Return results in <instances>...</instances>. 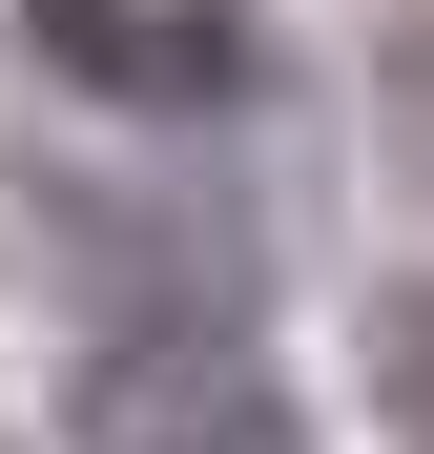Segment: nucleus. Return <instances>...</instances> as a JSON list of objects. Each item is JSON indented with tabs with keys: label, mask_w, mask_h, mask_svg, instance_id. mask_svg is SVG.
Masks as SVG:
<instances>
[{
	"label": "nucleus",
	"mask_w": 434,
	"mask_h": 454,
	"mask_svg": "<svg viewBox=\"0 0 434 454\" xmlns=\"http://www.w3.org/2000/svg\"><path fill=\"white\" fill-rule=\"evenodd\" d=\"M62 454H311V393L186 289H145L62 351Z\"/></svg>",
	"instance_id": "obj_1"
},
{
	"label": "nucleus",
	"mask_w": 434,
	"mask_h": 454,
	"mask_svg": "<svg viewBox=\"0 0 434 454\" xmlns=\"http://www.w3.org/2000/svg\"><path fill=\"white\" fill-rule=\"evenodd\" d=\"M21 62L83 83L104 124H228L269 83V21L249 0H21Z\"/></svg>",
	"instance_id": "obj_2"
}]
</instances>
